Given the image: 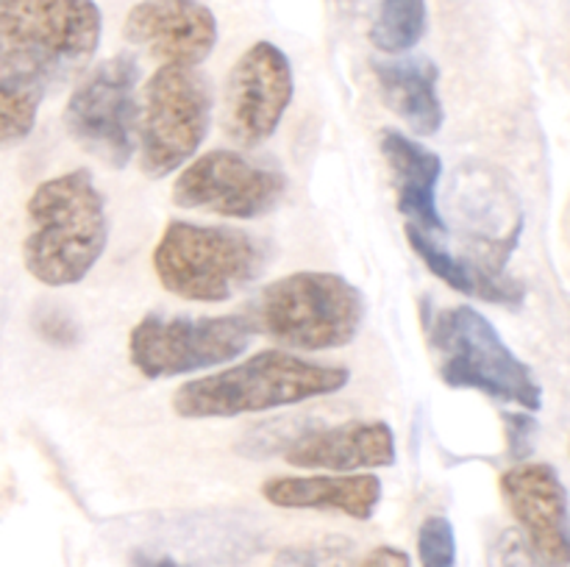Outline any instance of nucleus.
I'll return each instance as SVG.
<instances>
[{"label": "nucleus", "instance_id": "obj_1", "mask_svg": "<svg viewBox=\"0 0 570 567\" xmlns=\"http://www.w3.org/2000/svg\"><path fill=\"white\" fill-rule=\"evenodd\" d=\"M109 242L106 198L87 170L48 178L26 203L22 265L45 287H72L92 272Z\"/></svg>", "mask_w": 570, "mask_h": 567}, {"label": "nucleus", "instance_id": "obj_2", "mask_svg": "<svg viewBox=\"0 0 570 567\" xmlns=\"http://www.w3.org/2000/svg\"><path fill=\"white\" fill-rule=\"evenodd\" d=\"M351 372L287 350H259L220 372L189 378L173 395V411L184 420H226L284 409L348 387Z\"/></svg>", "mask_w": 570, "mask_h": 567}, {"label": "nucleus", "instance_id": "obj_3", "mask_svg": "<svg viewBox=\"0 0 570 567\" xmlns=\"http://www.w3.org/2000/svg\"><path fill=\"white\" fill-rule=\"evenodd\" d=\"M100 31L95 0H0V59L45 92L87 70Z\"/></svg>", "mask_w": 570, "mask_h": 567}, {"label": "nucleus", "instance_id": "obj_4", "mask_svg": "<svg viewBox=\"0 0 570 567\" xmlns=\"http://www.w3.org/2000/svg\"><path fill=\"white\" fill-rule=\"evenodd\" d=\"M365 295L337 272H289L267 284L243 317L250 331L295 350H334L356 339L365 322Z\"/></svg>", "mask_w": 570, "mask_h": 567}, {"label": "nucleus", "instance_id": "obj_5", "mask_svg": "<svg viewBox=\"0 0 570 567\" xmlns=\"http://www.w3.org/2000/svg\"><path fill=\"white\" fill-rule=\"evenodd\" d=\"M267 265V245L232 226L170 220L154 248V272L170 295L223 304L248 289Z\"/></svg>", "mask_w": 570, "mask_h": 567}, {"label": "nucleus", "instance_id": "obj_6", "mask_svg": "<svg viewBox=\"0 0 570 567\" xmlns=\"http://www.w3.org/2000/svg\"><path fill=\"white\" fill-rule=\"evenodd\" d=\"M438 372L449 387L476 389L493 400L527 411L543 406V389L532 367L512 354L499 328L473 306H445L429 322Z\"/></svg>", "mask_w": 570, "mask_h": 567}, {"label": "nucleus", "instance_id": "obj_7", "mask_svg": "<svg viewBox=\"0 0 570 567\" xmlns=\"http://www.w3.org/2000/svg\"><path fill=\"white\" fill-rule=\"evenodd\" d=\"M212 87L198 67L161 64L142 87L137 153L148 178L178 172L204 145L212 126Z\"/></svg>", "mask_w": 570, "mask_h": 567}, {"label": "nucleus", "instance_id": "obj_8", "mask_svg": "<svg viewBox=\"0 0 570 567\" xmlns=\"http://www.w3.org/2000/svg\"><path fill=\"white\" fill-rule=\"evenodd\" d=\"M139 76L137 56H111L78 78L65 106L67 133L115 170L137 153Z\"/></svg>", "mask_w": 570, "mask_h": 567}, {"label": "nucleus", "instance_id": "obj_9", "mask_svg": "<svg viewBox=\"0 0 570 567\" xmlns=\"http://www.w3.org/2000/svg\"><path fill=\"white\" fill-rule=\"evenodd\" d=\"M254 331L243 315H145L128 337L131 365L145 378H176L212 370L248 350Z\"/></svg>", "mask_w": 570, "mask_h": 567}, {"label": "nucleus", "instance_id": "obj_10", "mask_svg": "<svg viewBox=\"0 0 570 567\" xmlns=\"http://www.w3.org/2000/svg\"><path fill=\"white\" fill-rule=\"evenodd\" d=\"M284 192L287 178L278 167L220 148L181 167L173 183V203L232 220H256L271 215L284 200Z\"/></svg>", "mask_w": 570, "mask_h": 567}, {"label": "nucleus", "instance_id": "obj_11", "mask_svg": "<svg viewBox=\"0 0 570 567\" xmlns=\"http://www.w3.org/2000/svg\"><path fill=\"white\" fill-rule=\"evenodd\" d=\"M293 64L278 44L259 39L228 70L223 128L243 148H259L276 133L293 100Z\"/></svg>", "mask_w": 570, "mask_h": 567}, {"label": "nucleus", "instance_id": "obj_12", "mask_svg": "<svg viewBox=\"0 0 570 567\" xmlns=\"http://www.w3.org/2000/svg\"><path fill=\"white\" fill-rule=\"evenodd\" d=\"M499 487L521 537L540 561L546 567H568V493L560 472L546 461H518L501 476Z\"/></svg>", "mask_w": 570, "mask_h": 567}, {"label": "nucleus", "instance_id": "obj_13", "mask_svg": "<svg viewBox=\"0 0 570 567\" xmlns=\"http://www.w3.org/2000/svg\"><path fill=\"white\" fill-rule=\"evenodd\" d=\"M122 37L159 64L198 67L217 44V17L200 0H139Z\"/></svg>", "mask_w": 570, "mask_h": 567}, {"label": "nucleus", "instance_id": "obj_14", "mask_svg": "<svg viewBox=\"0 0 570 567\" xmlns=\"http://www.w3.org/2000/svg\"><path fill=\"white\" fill-rule=\"evenodd\" d=\"M395 434L384 420L315 426L284 448V461L301 470L371 472L395 465Z\"/></svg>", "mask_w": 570, "mask_h": 567}, {"label": "nucleus", "instance_id": "obj_15", "mask_svg": "<svg viewBox=\"0 0 570 567\" xmlns=\"http://www.w3.org/2000/svg\"><path fill=\"white\" fill-rule=\"evenodd\" d=\"M262 498L278 509L334 511L351 520H371L382 504V478L373 472L276 476L262 484Z\"/></svg>", "mask_w": 570, "mask_h": 567}, {"label": "nucleus", "instance_id": "obj_16", "mask_svg": "<svg viewBox=\"0 0 570 567\" xmlns=\"http://www.w3.org/2000/svg\"><path fill=\"white\" fill-rule=\"evenodd\" d=\"M382 156L395 183V206L406 222L434 237L445 233V220L438 209V183L443 176L440 156L399 128L382 131Z\"/></svg>", "mask_w": 570, "mask_h": 567}, {"label": "nucleus", "instance_id": "obj_17", "mask_svg": "<svg viewBox=\"0 0 570 567\" xmlns=\"http://www.w3.org/2000/svg\"><path fill=\"white\" fill-rule=\"evenodd\" d=\"M382 98L415 137H434L443 128L440 70L429 56H399L373 61Z\"/></svg>", "mask_w": 570, "mask_h": 567}, {"label": "nucleus", "instance_id": "obj_18", "mask_svg": "<svg viewBox=\"0 0 570 567\" xmlns=\"http://www.w3.org/2000/svg\"><path fill=\"white\" fill-rule=\"evenodd\" d=\"M404 231L406 239H410V248L421 256L429 272H434L440 281H445L456 292L488 300V304L510 306V309H518L523 298H527V287L507 276L504 270H493V267H484L479 261L454 256L434 233L421 231V228L410 226V222H406Z\"/></svg>", "mask_w": 570, "mask_h": 567}, {"label": "nucleus", "instance_id": "obj_19", "mask_svg": "<svg viewBox=\"0 0 570 567\" xmlns=\"http://www.w3.org/2000/svg\"><path fill=\"white\" fill-rule=\"evenodd\" d=\"M429 26L426 0H373L371 42L382 53L401 56L415 48Z\"/></svg>", "mask_w": 570, "mask_h": 567}, {"label": "nucleus", "instance_id": "obj_20", "mask_svg": "<svg viewBox=\"0 0 570 567\" xmlns=\"http://www.w3.org/2000/svg\"><path fill=\"white\" fill-rule=\"evenodd\" d=\"M45 89L0 59V145L26 139L33 131Z\"/></svg>", "mask_w": 570, "mask_h": 567}, {"label": "nucleus", "instance_id": "obj_21", "mask_svg": "<svg viewBox=\"0 0 570 567\" xmlns=\"http://www.w3.org/2000/svg\"><path fill=\"white\" fill-rule=\"evenodd\" d=\"M356 556L360 554L351 539L328 537L278 550L271 567H354Z\"/></svg>", "mask_w": 570, "mask_h": 567}, {"label": "nucleus", "instance_id": "obj_22", "mask_svg": "<svg viewBox=\"0 0 570 567\" xmlns=\"http://www.w3.org/2000/svg\"><path fill=\"white\" fill-rule=\"evenodd\" d=\"M417 561L421 567H456V531L449 517L432 515L421 523Z\"/></svg>", "mask_w": 570, "mask_h": 567}, {"label": "nucleus", "instance_id": "obj_23", "mask_svg": "<svg viewBox=\"0 0 570 567\" xmlns=\"http://www.w3.org/2000/svg\"><path fill=\"white\" fill-rule=\"evenodd\" d=\"M490 567H546L540 556L529 548L521 531H504L490 554Z\"/></svg>", "mask_w": 570, "mask_h": 567}, {"label": "nucleus", "instance_id": "obj_24", "mask_svg": "<svg viewBox=\"0 0 570 567\" xmlns=\"http://www.w3.org/2000/svg\"><path fill=\"white\" fill-rule=\"evenodd\" d=\"M507 422V437H510V454L512 459L527 461V456L532 454V439L534 431H538V420L529 415H504Z\"/></svg>", "mask_w": 570, "mask_h": 567}, {"label": "nucleus", "instance_id": "obj_25", "mask_svg": "<svg viewBox=\"0 0 570 567\" xmlns=\"http://www.w3.org/2000/svg\"><path fill=\"white\" fill-rule=\"evenodd\" d=\"M354 567H412V559L406 550L395 548V545H376L367 554L356 556Z\"/></svg>", "mask_w": 570, "mask_h": 567}, {"label": "nucleus", "instance_id": "obj_26", "mask_svg": "<svg viewBox=\"0 0 570 567\" xmlns=\"http://www.w3.org/2000/svg\"><path fill=\"white\" fill-rule=\"evenodd\" d=\"M131 565L134 567H189V565H184V561L173 559V556L148 554V550H137V554L131 556Z\"/></svg>", "mask_w": 570, "mask_h": 567}]
</instances>
